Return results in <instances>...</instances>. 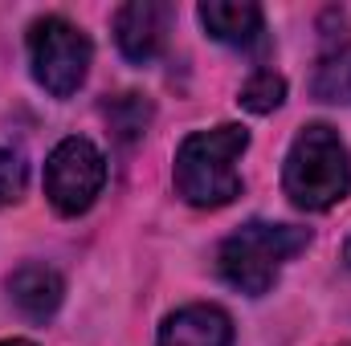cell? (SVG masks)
Listing matches in <instances>:
<instances>
[{"label":"cell","mask_w":351,"mask_h":346,"mask_svg":"<svg viewBox=\"0 0 351 346\" xmlns=\"http://www.w3.org/2000/svg\"><path fill=\"white\" fill-rule=\"evenodd\" d=\"M102 183H106V155L90 139L70 135L49 151V159H45V196H49L53 212L82 216L98 200Z\"/></svg>","instance_id":"5"},{"label":"cell","mask_w":351,"mask_h":346,"mask_svg":"<svg viewBox=\"0 0 351 346\" xmlns=\"http://www.w3.org/2000/svg\"><path fill=\"white\" fill-rule=\"evenodd\" d=\"M343 261L351 265V237H348V245H343Z\"/></svg>","instance_id":"14"},{"label":"cell","mask_w":351,"mask_h":346,"mask_svg":"<svg viewBox=\"0 0 351 346\" xmlns=\"http://www.w3.org/2000/svg\"><path fill=\"white\" fill-rule=\"evenodd\" d=\"M8 297L29 322H49L66 297V281L49 265H21L8 277Z\"/></svg>","instance_id":"9"},{"label":"cell","mask_w":351,"mask_h":346,"mask_svg":"<svg viewBox=\"0 0 351 346\" xmlns=\"http://www.w3.org/2000/svg\"><path fill=\"white\" fill-rule=\"evenodd\" d=\"M250 147V131L237 122H221L213 131H196L176 151V191L192 208H225L241 196L237 159Z\"/></svg>","instance_id":"1"},{"label":"cell","mask_w":351,"mask_h":346,"mask_svg":"<svg viewBox=\"0 0 351 346\" xmlns=\"http://www.w3.org/2000/svg\"><path fill=\"white\" fill-rule=\"evenodd\" d=\"M311 245V232L298 228V224H269V220H250L241 224L237 232H229L217 249V273L250 293V297H262L274 289L282 265L290 257H298L302 249Z\"/></svg>","instance_id":"3"},{"label":"cell","mask_w":351,"mask_h":346,"mask_svg":"<svg viewBox=\"0 0 351 346\" xmlns=\"http://www.w3.org/2000/svg\"><path fill=\"white\" fill-rule=\"evenodd\" d=\"M200 25L208 29L213 41L221 45H233V49H250L258 45L265 33V21H262V8L250 4V0H204L196 8Z\"/></svg>","instance_id":"8"},{"label":"cell","mask_w":351,"mask_h":346,"mask_svg":"<svg viewBox=\"0 0 351 346\" xmlns=\"http://www.w3.org/2000/svg\"><path fill=\"white\" fill-rule=\"evenodd\" d=\"M168 21H172V8L160 4V0H131L114 12V41H119V53L135 66H147L160 57L164 41H168Z\"/></svg>","instance_id":"6"},{"label":"cell","mask_w":351,"mask_h":346,"mask_svg":"<svg viewBox=\"0 0 351 346\" xmlns=\"http://www.w3.org/2000/svg\"><path fill=\"white\" fill-rule=\"evenodd\" d=\"M286 196L306 212H327L351 196V151L335 127L311 122L294 135L282 163Z\"/></svg>","instance_id":"2"},{"label":"cell","mask_w":351,"mask_h":346,"mask_svg":"<svg viewBox=\"0 0 351 346\" xmlns=\"http://www.w3.org/2000/svg\"><path fill=\"white\" fill-rule=\"evenodd\" d=\"M250 114H269L286 102V78L274 74V70H258L245 86H241V98H237Z\"/></svg>","instance_id":"11"},{"label":"cell","mask_w":351,"mask_h":346,"mask_svg":"<svg viewBox=\"0 0 351 346\" xmlns=\"http://www.w3.org/2000/svg\"><path fill=\"white\" fill-rule=\"evenodd\" d=\"M156 346H233V322L217 306H184L164 318Z\"/></svg>","instance_id":"7"},{"label":"cell","mask_w":351,"mask_h":346,"mask_svg":"<svg viewBox=\"0 0 351 346\" xmlns=\"http://www.w3.org/2000/svg\"><path fill=\"white\" fill-rule=\"evenodd\" d=\"M90 37L66 16H37L29 25V66L37 86H45L53 98L78 94L90 74Z\"/></svg>","instance_id":"4"},{"label":"cell","mask_w":351,"mask_h":346,"mask_svg":"<svg viewBox=\"0 0 351 346\" xmlns=\"http://www.w3.org/2000/svg\"><path fill=\"white\" fill-rule=\"evenodd\" d=\"M25 163H21V155H12V151H4L0 147V208L4 204H16L21 196H25Z\"/></svg>","instance_id":"12"},{"label":"cell","mask_w":351,"mask_h":346,"mask_svg":"<svg viewBox=\"0 0 351 346\" xmlns=\"http://www.w3.org/2000/svg\"><path fill=\"white\" fill-rule=\"evenodd\" d=\"M0 346H33V343H25V338H4Z\"/></svg>","instance_id":"13"},{"label":"cell","mask_w":351,"mask_h":346,"mask_svg":"<svg viewBox=\"0 0 351 346\" xmlns=\"http://www.w3.org/2000/svg\"><path fill=\"white\" fill-rule=\"evenodd\" d=\"M102 114H106L110 131H114L123 143H131V139L143 135V127H147V118H152V106H147L139 94H119V98H110V102L102 106Z\"/></svg>","instance_id":"10"}]
</instances>
